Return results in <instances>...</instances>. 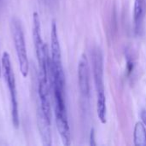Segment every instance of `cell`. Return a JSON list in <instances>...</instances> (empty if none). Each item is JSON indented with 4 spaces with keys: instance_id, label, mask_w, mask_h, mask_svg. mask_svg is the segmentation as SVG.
I'll use <instances>...</instances> for the list:
<instances>
[{
    "instance_id": "6da1fadb",
    "label": "cell",
    "mask_w": 146,
    "mask_h": 146,
    "mask_svg": "<svg viewBox=\"0 0 146 146\" xmlns=\"http://www.w3.org/2000/svg\"><path fill=\"white\" fill-rule=\"evenodd\" d=\"M33 38L36 51V56L38 64V75L49 77V53L46 44L44 43L41 36V25L38 14H33Z\"/></svg>"
},
{
    "instance_id": "7a4b0ae2",
    "label": "cell",
    "mask_w": 146,
    "mask_h": 146,
    "mask_svg": "<svg viewBox=\"0 0 146 146\" xmlns=\"http://www.w3.org/2000/svg\"><path fill=\"white\" fill-rule=\"evenodd\" d=\"M2 69L3 73V77L7 83L9 97H10V104H11V118L13 125L17 128L20 125L19 119V110H18V101H17V91L15 85V74L12 69L10 56L9 54L6 51L3 53L2 56Z\"/></svg>"
},
{
    "instance_id": "3957f363",
    "label": "cell",
    "mask_w": 146,
    "mask_h": 146,
    "mask_svg": "<svg viewBox=\"0 0 146 146\" xmlns=\"http://www.w3.org/2000/svg\"><path fill=\"white\" fill-rule=\"evenodd\" d=\"M11 33L14 40V45L15 49V53L17 56L20 71L21 75L25 78L28 75L29 72V62L27 58V52L24 37V32L21 21L17 18H12L11 23Z\"/></svg>"
},
{
    "instance_id": "277c9868",
    "label": "cell",
    "mask_w": 146,
    "mask_h": 146,
    "mask_svg": "<svg viewBox=\"0 0 146 146\" xmlns=\"http://www.w3.org/2000/svg\"><path fill=\"white\" fill-rule=\"evenodd\" d=\"M92 69L94 75L95 87L97 91V104H106V98L104 85V61L103 54L99 48H95L92 51Z\"/></svg>"
},
{
    "instance_id": "5b68a950",
    "label": "cell",
    "mask_w": 146,
    "mask_h": 146,
    "mask_svg": "<svg viewBox=\"0 0 146 146\" xmlns=\"http://www.w3.org/2000/svg\"><path fill=\"white\" fill-rule=\"evenodd\" d=\"M49 77L38 76V94L40 103V109L49 121H51V109H50V97Z\"/></svg>"
},
{
    "instance_id": "8992f818",
    "label": "cell",
    "mask_w": 146,
    "mask_h": 146,
    "mask_svg": "<svg viewBox=\"0 0 146 146\" xmlns=\"http://www.w3.org/2000/svg\"><path fill=\"white\" fill-rule=\"evenodd\" d=\"M55 109V117H56V124L60 137L62 139V144L65 146L70 145V129L68 126L67 110L62 109Z\"/></svg>"
},
{
    "instance_id": "52a82bcc",
    "label": "cell",
    "mask_w": 146,
    "mask_h": 146,
    "mask_svg": "<svg viewBox=\"0 0 146 146\" xmlns=\"http://www.w3.org/2000/svg\"><path fill=\"white\" fill-rule=\"evenodd\" d=\"M78 80L79 87L81 94L87 98L90 93V83H89V65L86 56L83 54L78 66Z\"/></svg>"
},
{
    "instance_id": "ba28073f",
    "label": "cell",
    "mask_w": 146,
    "mask_h": 146,
    "mask_svg": "<svg viewBox=\"0 0 146 146\" xmlns=\"http://www.w3.org/2000/svg\"><path fill=\"white\" fill-rule=\"evenodd\" d=\"M37 124L42 139V144L44 146H50L51 145L50 121H49L47 118L44 116L40 107L37 110Z\"/></svg>"
},
{
    "instance_id": "9c48e42d",
    "label": "cell",
    "mask_w": 146,
    "mask_h": 146,
    "mask_svg": "<svg viewBox=\"0 0 146 146\" xmlns=\"http://www.w3.org/2000/svg\"><path fill=\"white\" fill-rule=\"evenodd\" d=\"M146 14V0H135L134 2V23L135 31L140 34Z\"/></svg>"
},
{
    "instance_id": "30bf717a",
    "label": "cell",
    "mask_w": 146,
    "mask_h": 146,
    "mask_svg": "<svg viewBox=\"0 0 146 146\" xmlns=\"http://www.w3.org/2000/svg\"><path fill=\"white\" fill-rule=\"evenodd\" d=\"M134 145L136 146L146 145V128L143 122H137L133 133Z\"/></svg>"
},
{
    "instance_id": "8fae6325",
    "label": "cell",
    "mask_w": 146,
    "mask_h": 146,
    "mask_svg": "<svg viewBox=\"0 0 146 146\" xmlns=\"http://www.w3.org/2000/svg\"><path fill=\"white\" fill-rule=\"evenodd\" d=\"M125 55H126V59H127V76H129L133 71L134 62H133V58L131 50L127 49L125 51Z\"/></svg>"
},
{
    "instance_id": "7c38bea8",
    "label": "cell",
    "mask_w": 146,
    "mask_h": 146,
    "mask_svg": "<svg viewBox=\"0 0 146 146\" xmlns=\"http://www.w3.org/2000/svg\"><path fill=\"white\" fill-rule=\"evenodd\" d=\"M90 145L92 146L96 145V142H95V133H94V129L92 128L91 130V135H90Z\"/></svg>"
},
{
    "instance_id": "4fadbf2b",
    "label": "cell",
    "mask_w": 146,
    "mask_h": 146,
    "mask_svg": "<svg viewBox=\"0 0 146 146\" xmlns=\"http://www.w3.org/2000/svg\"><path fill=\"white\" fill-rule=\"evenodd\" d=\"M140 117H141V120H142L143 124H144V125L146 127V110H143L141 111Z\"/></svg>"
},
{
    "instance_id": "5bb4252c",
    "label": "cell",
    "mask_w": 146,
    "mask_h": 146,
    "mask_svg": "<svg viewBox=\"0 0 146 146\" xmlns=\"http://www.w3.org/2000/svg\"><path fill=\"white\" fill-rule=\"evenodd\" d=\"M1 65H2V63H1V62H0V77H1V73H2V68H1Z\"/></svg>"
}]
</instances>
